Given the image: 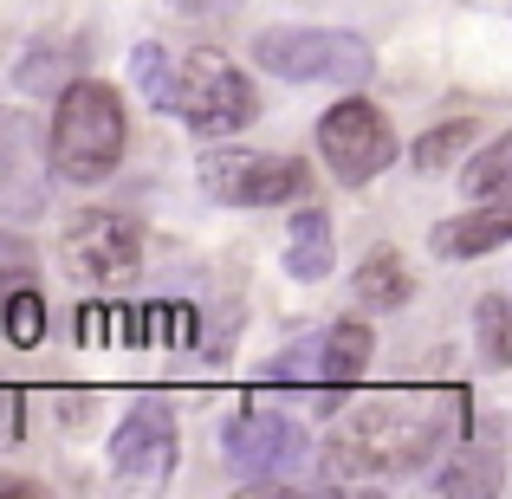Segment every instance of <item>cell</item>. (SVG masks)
<instances>
[{
	"instance_id": "obj_1",
	"label": "cell",
	"mask_w": 512,
	"mask_h": 499,
	"mask_svg": "<svg viewBox=\"0 0 512 499\" xmlns=\"http://www.w3.org/2000/svg\"><path fill=\"white\" fill-rule=\"evenodd\" d=\"M467 409L461 389H441V396H370L357 409H338L331 422V467L344 474H415L428 467L454 435V415Z\"/></svg>"
},
{
	"instance_id": "obj_2",
	"label": "cell",
	"mask_w": 512,
	"mask_h": 499,
	"mask_svg": "<svg viewBox=\"0 0 512 499\" xmlns=\"http://www.w3.org/2000/svg\"><path fill=\"white\" fill-rule=\"evenodd\" d=\"M124 143H130L124 98L104 78H72L59 91V111H52V130H46L52 175H65L72 188H98L124 163Z\"/></svg>"
},
{
	"instance_id": "obj_3",
	"label": "cell",
	"mask_w": 512,
	"mask_h": 499,
	"mask_svg": "<svg viewBox=\"0 0 512 499\" xmlns=\"http://www.w3.org/2000/svg\"><path fill=\"white\" fill-rule=\"evenodd\" d=\"M253 59L286 85H363L376 72L370 39L344 26H266L253 39Z\"/></svg>"
},
{
	"instance_id": "obj_4",
	"label": "cell",
	"mask_w": 512,
	"mask_h": 499,
	"mask_svg": "<svg viewBox=\"0 0 512 499\" xmlns=\"http://www.w3.org/2000/svg\"><path fill=\"white\" fill-rule=\"evenodd\" d=\"M175 117L195 130L201 143H227L234 130H247L260 117L247 72L227 52H188L182 59V85H175Z\"/></svg>"
},
{
	"instance_id": "obj_5",
	"label": "cell",
	"mask_w": 512,
	"mask_h": 499,
	"mask_svg": "<svg viewBox=\"0 0 512 499\" xmlns=\"http://www.w3.org/2000/svg\"><path fill=\"white\" fill-rule=\"evenodd\" d=\"M195 175L221 208H286V201H299L305 188H312V169H305L299 156L234 150V143H214Z\"/></svg>"
},
{
	"instance_id": "obj_6",
	"label": "cell",
	"mask_w": 512,
	"mask_h": 499,
	"mask_svg": "<svg viewBox=\"0 0 512 499\" xmlns=\"http://www.w3.org/2000/svg\"><path fill=\"white\" fill-rule=\"evenodd\" d=\"M221 454H227V467H234L247 487L279 493V480H286L292 467L312 461V435H305L292 415L266 409V402H247V415H234V422H227Z\"/></svg>"
},
{
	"instance_id": "obj_7",
	"label": "cell",
	"mask_w": 512,
	"mask_h": 499,
	"mask_svg": "<svg viewBox=\"0 0 512 499\" xmlns=\"http://www.w3.org/2000/svg\"><path fill=\"white\" fill-rule=\"evenodd\" d=\"M318 156L344 188H363L396 163V130L370 98H344L318 117Z\"/></svg>"
},
{
	"instance_id": "obj_8",
	"label": "cell",
	"mask_w": 512,
	"mask_h": 499,
	"mask_svg": "<svg viewBox=\"0 0 512 499\" xmlns=\"http://www.w3.org/2000/svg\"><path fill=\"white\" fill-rule=\"evenodd\" d=\"M59 260L72 279L85 286H111V279H130L143 266V227L130 214H111V208H85L59 240Z\"/></svg>"
},
{
	"instance_id": "obj_9",
	"label": "cell",
	"mask_w": 512,
	"mask_h": 499,
	"mask_svg": "<svg viewBox=\"0 0 512 499\" xmlns=\"http://www.w3.org/2000/svg\"><path fill=\"white\" fill-rule=\"evenodd\" d=\"M182 461V435L163 402H137L124 422L111 428V474L124 480H169Z\"/></svg>"
},
{
	"instance_id": "obj_10",
	"label": "cell",
	"mask_w": 512,
	"mask_h": 499,
	"mask_svg": "<svg viewBox=\"0 0 512 499\" xmlns=\"http://www.w3.org/2000/svg\"><path fill=\"white\" fill-rule=\"evenodd\" d=\"M46 214V175H39V156H33V124L13 117L7 137H0V221L26 227Z\"/></svg>"
},
{
	"instance_id": "obj_11",
	"label": "cell",
	"mask_w": 512,
	"mask_h": 499,
	"mask_svg": "<svg viewBox=\"0 0 512 499\" xmlns=\"http://www.w3.org/2000/svg\"><path fill=\"white\" fill-rule=\"evenodd\" d=\"M428 247H435V260H480V253L512 247V201H474L467 214L441 221Z\"/></svg>"
},
{
	"instance_id": "obj_12",
	"label": "cell",
	"mask_w": 512,
	"mask_h": 499,
	"mask_svg": "<svg viewBox=\"0 0 512 499\" xmlns=\"http://www.w3.org/2000/svg\"><path fill=\"white\" fill-rule=\"evenodd\" d=\"M350 292H357L363 312H402V305L415 299V273H409V260H402L396 247H376L370 260L357 266Z\"/></svg>"
},
{
	"instance_id": "obj_13",
	"label": "cell",
	"mask_w": 512,
	"mask_h": 499,
	"mask_svg": "<svg viewBox=\"0 0 512 499\" xmlns=\"http://www.w3.org/2000/svg\"><path fill=\"white\" fill-rule=\"evenodd\" d=\"M331 266H338L331 221L318 208H299L292 214V234H286V273L299 279V286H318V279H331Z\"/></svg>"
},
{
	"instance_id": "obj_14",
	"label": "cell",
	"mask_w": 512,
	"mask_h": 499,
	"mask_svg": "<svg viewBox=\"0 0 512 499\" xmlns=\"http://www.w3.org/2000/svg\"><path fill=\"white\" fill-rule=\"evenodd\" d=\"M435 493H448V499L500 493V448L474 441V428H467V448H454V454H448V467L435 474Z\"/></svg>"
},
{
	"instance_id": "obj_15",
	"label": "cell",
	"mask_w": 512,
	"mask_h": 499,
	"mask_svg": "<svg viewBox=\"0 0 512 499\" xmlns=\"http://www.w3.org/2000/svg\"><path fill=\"white\" fill-rule=\"evenodd\" d=\"M461 195L467 201H512V130H506V137H493L487 150L467 156Z\"/></svg>"
},
{
	"instance_id": "obj_16",
	"label": "cell",
	"mask_w": 512,
	"mask_h": 499,
	"mask_svg": "<svg viewBox=\"0 0 512 499\" xmlns=\"http://www.w3.org/2000/svg\"><path fill=\"white\" fill-rule=\"evenodd\" d=\"M376 357V331L363 318H344V325L325 331V383H357Z\"/></svg>"
},
{
	"instance_id": "obj_17",
	"label": "cell",
	"mask_w": 512,
	"mask_h": 499,
	"mask_svg": "<svg viewBox=\"0 0 512 499\" xmlns=\"http://www.w3.org/2000/svg\"><path fill=\"white\" fill-rule=\"evenodd\" d=\"M78 65V52L65 46V39H33V52L20 59V72H13V85L26 91V98H59L65 91V72Z\"/></svg>"
},
{
	"instance_id": "obj_18",
	"label": "cell",
	"mask_w": 512,
	"mask_h": 499,
	"mask_svg": "<svg viewBox=\"0 0 512 499\" xmlns=\"http://www.w3.org/2000/svg\"><path fill=\"white\" fill-rule=\"evenodd\" d=\"M130 78H137V91L156 104V111H175V85H182V59H175L169 46H137L130 52Z\"/></svg>"
},
{
	"instance_id": "obj_19",
	"label": "cell",
	"mask_w": 512,
	"mask_h": 499,
	"mask_svg": "<svg viewBox=\"0 0 512 499\" xmlns=\"http://www.w3.org/2000/svg\"><path fill=\"white\" fill-rule=\"evenodd\" d=\"M474 337H480V363L487 370H512V305L500 292H487L474 305Z\"/></svg>"
},
{
	"instance_id": "obj_20",
	"label": "cell",
	"mask_w": 512,
	"mask_h": 499,
	"mask_svg": "<svg viewBox=\"0 0 512 499\" xmlns=\"http://www.w3.org/2000/svg\"><path fill=\"white\" fill-rule=\"evenodd\" d=\"M467 150H474V124H467V117H454V124H435L428 137H415L409 163L422 169V175H435V169H448L454 156H467Z\"/></svg>"
},
{
	"instance_id": "obj_21",
	"label": "cell",
	"mask_w": 512,
	"mask_h": 499,
	"mask_svg": "<svg viewBox=\"0 0 512 499\" xmlns=\"http://www.w3.org/2000/svg\"><path fill=\"white\" fill-rule=\"evenodd\" d=\"M266 383H305V389H318V383H325V337H299V344H286L273 363H266Z\"/></svg>"
},
{
	"instance_id": "obj_22",
	"label": "cell",
	"mask_w": 512,
	"mask_h": 499,
	"mask_svg": "<svg viewBox=\"0 0 512 499\" xmlns=\"http://www.w3.org/2000/svg\"><path fill=\"white\" fill-rule=\"evenodd\" d=\"M39 337H46V299H39L33 286H20V292L7 299V344L33 350Z\"/></svg>"
},
{
	"instance_id": "obj_23",
	"label": "cell",
	"mask_w": 512,
	"mask_h": 499,
	"mask_svg": "<svg viewBox=\"0 0 512 499\" xmlns=\"http://www.w3.org/2000/svg\"><path fill=\"white\" fill-rule=\"evenodd\" d=\"M33 240H26V234H13V227L7 221H0V273H33Z\"/></svg>"
},
{
	"instance_id": "obj_24",
	"label": "cell",
	"mask_w": 512,
	"mask_h": 499,
	"mask_svg": "<svg viewBox=\"0 0 512 499\" xmlns=\"http://www.w3.org/2000/svg\"><path fill=\"white\" fill-rule=\"evenodd\" d=\"M78 331H85V344H104V337L117 331V318L104 312V305H85V325H78Z\"/></svg>"
},
{
	"instance_id": "obj_25",
	"label": "cell",
	"mask_w": 512,
	"mask_h": 499,
	"mask_svg": "<svg viewBox=\"0 0 512 499\" xmlns=\"http://www.w3.org/2000/svg\"><path fill=\"white\" fill-rule=\"evenodd\" d=\"M0 493H13V499H46L39 480H20V474H0Z\"/></svg>"
},
{
	"instance_id": "obj_26",
	"label": "cell",
	"mask_w": 512,
	"mask_h": 499,
	"mask_svg": "<svg viewBox=\"0 0 512 499\" xmlns=\"http://www.w3.org/2000/svg\"><path fill=\"white\" fill-rule=\"evenodd\" d=\"M175 7H188V13H201V7H214V0H175Z\"/></svg>"
},
{
	"instance_id": "obj_27",
	"label": "cell",
	"mask_w": 512,
	"mask_h": 499,
	"mask_svg": "<svg viewBox=\"0 0 512 499\" xmlns=\"http://www.w3.org/2000/svg\"><path fill=\"white\" fill-rule=\"evenodd\" d=\"M0 331H7V299H0Z\"/></svg>"
}]
</instances>
